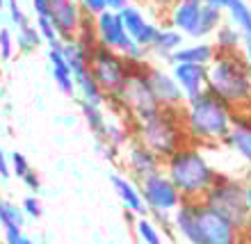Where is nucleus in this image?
<instances>
[{"instance_id":"nucleus-1","label":"nucleus","mask_w":251,"mask_h":244,"mask_svg":"<svg viewBox=\"0 0 251 244\" xmlns=\"http://www.w3.org/2000/svg\"><path fill=\"white\" fill-rule=\"evenodd\" d=\"M235 112H238L235 107H231L226 100L210 92H203L197 98L185 100V105L180 107V114H183V125H185L190 144H197L201 148L224 144Z\"/></svg>"},{"instance_id":"nucleus-2","label":"nucleus","mask_w":251,"mask_h":244,"mask_svg":"<svg viewBox=\"0 0 251 244\" xmlns=\"http://www.w3.org/2000/svg\"><path fill=\"white\" fill-rule=\"evenodd\" d=\"M162 171L172 178L183 201H203L208 190L219 178L215 165L197 144H185L172 158H167Z\"/></svg>"},{"instance_id":"nucleus-3","label":"nucleus","mask_w":251,"mask_h":244,"mask_svg":"<svg viewBox=\"0 0 251 244\" xmlns=\"http://www.w3.org/2000/svg\"><path fill=\"white\" fill-rule=\"evenodd\" d=\"M208 92L235 110L251 107V66L242 53H217L208 64Z\"/></svg>"},{"instance_id":"nucleus-4","label":"nucleus","mask_w":251,"mask_h":244,"mask_svg":"<svg viewBox=\"0 0 251 244\" xmlns=\"http://www.w3.org/2000/svg\"><path fill=\"white\" fill-rule=\"evenodd\" d=\"M132 135L162 160L172 158L178 148L190 144L185 125H183V114L180 110H172V107H160L151 117L135 121Z\"/></svg>"},{"instance_id":"nucleus-5","label":"nucleus","mask_w":251,"mask_h":244,"mask_svg":"<svg viewBox=\"0 0 251 244\" xmlns=\"http://www.w3.org/2000/svg\"><path fill=\"white\" fill-rule=\"evenodd\" d=\"M146 69H149L146 62L144 64L132 66L130 78H128L124 89L119 92V96H114L112 100H107V107H112L114 112L128 117L132 123L146 119V117H151V114H155L160 110V103L151 89Z\"/></svg>"},{"instance_id":"nucleus-6","label":"nucleus","mask_w":251,"mask_h":244,"mask_svg":"<svg viewBox=\"0 0 251 244\" xmlns=\"http://www.w3.org/2000/svg\"><path fill=\"white\" fill-rule=\"evenodd\" d=\"M247 187H249V185L242 178L219 173V178L215 180V185H212L210 190H208V194H205L203 203H208L210 208L219 210L224 217L231 219L240 231L249 235L251 233V212H249V203H247Z\"/></svg>"},{"instance_id":"nucleus-7","label":"nucleus","mask_w":251,"mask_h":244,"mask_svg":"<svg viewBox=\"0 0 251 244\" xmlns=\"http://www.w3.org/2000/svg\"><path fill=\"white\" fill-rule=\"evenodd\" d=\"M92 25H94V34H96V41L100 46L110 48L114 50L117 55H121L128 64L137 66V64H144L149 53L144 48L139 46L135 39H130V34L126 32L124 27V21H121V14L119 12H100L99 16L92 19Z\"/></svg>"},{"instance_id":"nucleus-8","label":"nucleus","mask_w":251,"mask_h":244,"mask_svg":"<svg viewBox=\"0 0 251 244\" xmlns=\"http://www.w3.org/2000/svg\"><path fill=\"white\" fill-rule=\"evenodd\" d=\"M139 192H142V198H144L149 215L158 224L172 226V215L183 203V196L176 190V185L172 183V178L165 171L153 173L149 178L139 180Z\"/></svg>"},{"instance_id":"nucleus-9","label":"nucleus","mask_w":251,"mask_h":244,"mask_svg":"<svg viewBox=\"0 0 251 244\" xmlns=\"http://www.w3.org/2000/svg\"><path fill=\"white\" fill-rule=\"evenodd\" d=\"M89 69H92L94 80L99 82L100 92L107 96V100H112L114 96H119V92L124 89V85L128 82L132 73V64L117 55L110 48L96 46L92 48V57H89Z\"/></svg>"},{"instance_id":"nucleus-10","label":"nucleus","mask_w":251,"mask_h":244,"mask_svg":"<svg viewBox=\"0 0 251 244\" xmlns=\"http://www.w3.org/2000/svg\"><path fill=\"white\" fill-rule=\"evenodd\" d=\"M197 224L199 244H245L247 233L203 201H197Z\"/></svg>"},{"instance_id":"nucleus-11","label":"nucleus","mask_w":251,"mask_h":244,"mask_svg":"<svg viewBox=\"0 0 251 244\" xmlns=\"http://www.w3.org/2000/svg\"><path fill=\"white\" fill-rule=\"evenodd\" d=\"M119 160L126 169V176H130V178L137 180V183L149 178V176H153V173L162 171V165H165V160L158 158L149 146H144L142 142H137V139H132L130 144L119 153Z\"/></svg>"},{"instance_id":"nucleus-12","label":"nucleus","mask_w":251,"mask_h":244,"mask_svg":"<svg viewBox=\"0 0 251 244\" xmlns=\"http://www.w3.org/2000/svg\"><path fill=\"white\" fill-rule=\"evenodd\" d=\"M48 7H50L48 16L53 21L60 39L62 41L78 39L80 30H82V25H85V21H87L78 0H48Z\"/></svg>"},{"instance_id":"nucleus-13","label":"nucleus","mask_w":251,"mask_h":244,"mask_svg":"<svg viewBox=\"0 0 251 244\" xmlns=\"http://www.w3.org/2000/svg\"><path fill=\"white\" fill-rule=\"evenodd\" d=\"M119 14H121V21H124L126 32L130 34V39H135L144 50H149L162 25H160L158 21H153L149 16V12L139 2H130Z\"/></svg>"},{"instance_id":"nucleus-14","label":"nucleus","mask_w":251,"mask_h":244,"mask_svg":"<svg viewBox=\"0 0 251 244\" xmlns=\"http://www.w3.org/2000/svg\"><path fill=\"white\" fill-rule=\"evenodd\" d=\"M146 75H149V82H151V89L158 98L160 107H172V110H180L185 105V96L180 92L178 82L174 80L172 69H165V66H151L146 69Z\"/></svg>"},{"instance_id":"nucleus-15","label":"nucleus","mask_w":251,"mask_h":244,"mask_svg":"<svg viewBox=\"0 0 251 244\" xmlns=\"http://www.w3.org/2000/svg\"><path fill=\"white\" fill-rule=\"evenodd\" d=\"M224 146L235 153L247 167H251V112L240 110L233 117L231 130L224 139Z\"/></svg>"},{"instance_id":"nucleus-16","label":"nucleus","mask_w":251,"mask_h":244,"mask_svg":"<svg viewBox=\"0 0 251 244\" xmlns=\"http://www.w3.org/2000/svg\"><path fill=\"white\" fill-rule=\"evenodd\" d=\"M203 12V2L201 0H176L174 7L167 12V25L178 30L185 39H192V34L199 25Z\"/></svg>"},{"instance_id":"nucleus-17","label":"nucleus","mask_w":251,"mask_h":244,"mask_svg":"<svg viewBox=\"0 0 251 244\" xmlns=\"http://www.w3.org/2000/svg\"><path fill=\"white\" fill-rule=\"evenodd\" d=\"M172 75L178 82L185 100L197 98L199 94L208 92V66L201 64H172Z\"/></svg>"},{"instance_id":"nucleus-18","label":"nucleus","mask_w":251,"mask_h":244,"mask_svg":"<svg viewBox=\"0 0 251 244\" xmlns=\"http://www.w3.org/2000/svg\"><path fill=\"white\" fill-rule=\"evenodd\" d=\"M110 183H112L114 194L119 196V201L124 203L126 210L132 212V215H137V217H146V215H149L137 180H132L130 176H126V173H112V176H110Z\"/></svg>"},{"instance_id":"nucleus-19","label":"nucleus","mask_w":251,"mask_h":244,"mask_svg":"<svg viewBox=\"0 0 251 244\" xmlns=\"http://www.w3.org/2000/svg\"><path fill=\"white\" fill-rule=\"evenodd\" d=\"M62 44H64V41L48 46V64H50V73H53V82L64 96H78V92H75V80H73L71 66H69V62H66V57H64Z\"/></svg>"},{"instance_id":"nucleus-20","label":"nucleus","mask_w":251,"mask_h":244,"mask_svg":"<svg viewBox=\"0 0 251 244\" xmlns=\"http://www.w3.org/2000/svg\"><path fill=\"white\" fill-rule=\"evenodd\" d=\"M172 228L185 244H199L197 201H183L172 215Z\"/></svg>"},{"instance_id":"nucleus-21","label":"nucleus","mask_w":251,"mask_h":244,"mask_svg":"<svg viewBox=\"0 0 251 244\" xmlns=\"http://www.w3.org/2000/svg\"><path fill=\"white\" fill-rule=\"evenodd\" d=\"M217 57V48L212 46V41H190V44H183V46L172 55L169 66L172 64H201L208 66L212 60Z\"/></svg>"},{"instance_id":"nucleus-22","label":"nucleus","mask_w":251,"mask_h":244,"mask_svg":"<svg viewBox=\"0 0 251 244\" xmlns=\"http://www.w3.org/2000/svg\"><path fill=\"white\" fill-rule=\"evenodd\" d=\"M132 139H135V135H132V121L117 112V117H107L105 130H103L99 142H103V144H107L110 148L121 153Z\"/></svg>"},{"instance_id":"nucleus-23","label":"nucleus","mask_w":251,"mask_h":244,"mask_svg":"<svg viewBox=\"0 0 251 244\" xmlns=\"http://www.w3.org/2000/svg\"><path fill=\"white\" fill-rule=\"evenodd\" d=\"M185 41L187 39L178 32V30H174V27H169V25H162L160 27V32H158V37H155V41L151 44V48H149L146 53L151 55V57H155V60L169 64L172 55L176 53Z\"/></svg>"},{"instance_id":"nucleus-24","label":"nucleus","mask_w":251,"mask_h":244,"mask_svg":"<svg viewBox=\"0 0 251 244\" xmlns=\"http://www.w3.org/2000/svg\"><path fill=\"white\" fill-rule=\"evenodd\" d=\"M224 16L240 32L245 44L251 41V2L249 0H228V5L224 7Z\"/></svg>"},{"instance_id":"nucleus-25","label":"nucleus","mask_w":251,"mask_h":244,"mask_svg":"<svg viewBox=\"0 0 251 244\" xmlns=\"http://www.w3.org/2000/svg\"><path fill=\"white\" fill-rule=\"evenodd\" d=\"M226 21L224 9L212 5H203V12H201V19H199V25L192 34V41H208L212 39V34L217 32V27Z\"/></svg>"},{"instance_id":"nucleus-26","label":"nucleus","mask_w":251,"mask_h":244,"mask_svg":"<svg viewBox=\"0 0 251 244\" xmlns=\"http://www.w3.org/2000/svg\"><path fill=\"white\" fill-rule=\"evenodd\" d=\"M212 46L217 48V53H242L245 39L240 37V32L228 21H224L217 27V32L212 34Z\"/></svg>"},{"instance_id":"nucleus-27","label":"nucleus","mask_w":251,"mask_h":244,"mask_svg":"<svg viewBox=\"0 0 251 244\" xmlns=\"http://www.w3.org/2000/svg\"><path fill=\"white\" fill-rule=\"evenodd\" d=\"M80 112H82V119H85L89 132L96 139H100V135L105 130V123H107L105 105H94V103H82L80 100Z\"/></svg>"},{"instance_id":"nucleus-28","label":"nucleus","mask_w":251,"mask_h":244,"mask_svg":"<svg viewBox=\"0 0 251 244\" xmlns=\"http://www.w3.org/2000/svg\"><path fill=\"white\" fill-rule=\"evenodd\" d=\"M14 39H16V50L23 55L34 53V50L44 44V39H41V34L34 23H27V25L19 27V30L14 32Z\"/></svg>"},{"instance_id":"nucleus-29","label":"nucleus","mask_w":251,"mask_h":244,"mask_svg":"<svg viewBox=\"0 0 251 244\" xmlns=\"http://www.w3.org/2000/svg\"><path fill=\"white\" fill-rule=\"evenodd\" d=\"M25 224V215L9 198H0V228L2 231H12V228H23Z\"/></svg>"},{"instance_id":"nucleus-30","label":"nucleus","mask_w":251,"mask_h":244,"mask_svg":"<svg viewBox=\"0 0 251 244\" xmlns=\"http://www.w3.org/2000/svg\"><path fill=\"white\" fill-rule=\"evenodd\" d=\"M135 233H137V240L142 244H162V231H160V226L149 215L146 217H137Z\"/></svg>"},{"instance_id":"nucleus-31","label":"nucleus","mask_w":251,"mask_h":244,"mask_svg":"<svg viewBox=\"0 0 251 244\" xmlns=\"http://www.w3.org/2000/svg\"><path fill=\"white\" fill-rule=\"evenodd\" d=\"M9 171H12V176L23 180L27 173L32 171V165H30V160H27L21 151H12L9 153Z\"/></svg>"},{"instance_id":"nucleus-32","label":"nucleus","mask_w":251,"mask_h":244,"mask_svg":"<svg viewBox=\"0 0 251 244\" xmlns=\"http://www.w3.org/2000/svg\"><path fill=\"white\" fill-rule=\"evenodd\" d=\"M34 25H37V30H39L41 39H44V44L46 46H53V44H60V34H57V30H55L53 21H50V16H41V19H34Z\"/></svg>"},{"instance_id":"nucleus-33","label":"nucleus","mask_w":251,"mask_h":244,"mask_svg":"<svg viewBox=\"0 0 251 244\" xmlns=\"http://www.w3.org/2000/svg\"><path fill=\"white\" fill-rule=\"evenodd\" d=\"M7 19H9V25L14 27V30H19V27L27 25L30 23V19H27V14L23 12V7H21L19 0H7Z\"/></svg>"},{"instance_id":"nucleus-34","label":"nucleus","mask_w":251,"mask_h":244,"mask_svg":"<svg viewBox=\"0 0 251 244\" xmlns=\"http://www.w3.org/2000/svg\"><path fill=\"white\" fill-rule=\"evenodd\" d=\"M16 53V39H14L12 27H0V60L9 62Z\"/></svg>"},{"instance_id":"nucleus-35","label":"nucleus","mask_w":251,"mask_h":244,"mask_svg":"<svg viewBox=\"0 0 251 244\" xmlns=\"http://www.w3.org/2000/svg\"><path fill=\"white\" fill-rule=\"evenodd\" d=\"M21 210H23L25 217L39 219L41 215H44V205H41V201H39L37 194H30V196H25L23 201H21Z\"/></svg>"},{"instance_id":"nucleus-36","label":"nucleus","mask_w":251,"mask_h":244,"mask_svg":"<svg viewBox=\"0 0 251 244\" xmlns=\"http://www.w3.org/2000/svg\"><path fill=\"white\" fill-rule=\"evenodd\" d=\"M137 2L144 7L146 12L158 14V16H160V14H165V16H167V12L174 7V2H176V0H137Z\"/></svg>"},{"instance_id":"nucleus-37","label":"nucleus","mask_w":251,"mask_h":244,"mask_svg":"<svg viewBox=\"0 0 251 244\" xmlns=\"http://www.w3.org/2000/svg\"><path fill=\"white\" fill-rule=\"evenodd\" d=\"M80 7H82V12H85V16H89V19H94V16H99L100 12H105V0H78Z\"/></svg>"},{"instance_id":"nucleus-38","label":"nucleus","mask_w":251,"mask_h":244,"mask_svg":"<svg viewBox=\"0 0 251 244\" xmlns=\"http://www.w3.org/2000/svg\"><path fill=\"white\" fill-rule=\"evenodd\" d=\"M30 7H32L34 19H41V16H48V14H50L48 0H30Z\"/></svg>"},{"instance_id":"nucleus-39","label":"nucleus","mask_w":251,"mask_h":244,"mask_svg":"<svg viewBox=\"0 0 251 244\" xmlns=\"http://www.w3.org/2000/svg\"><path fill=\"white\" fill-rule=\"evenodd\" d=\"M23 183H25V187L32 192V194H39V190H41V178H39V173L34 171V169L27 173L25 178H23Z\"/></svg>"},{"instance_id":"nucleus-40","label":"nucleus","mask_w":251,"mask_h":244,"mask_svg":"<svg viewBox=\"0 0 251 244\" xmlns=\"http://www.w3.org/2000/svg\"><path fill=\"white\" fill-rule=\"evenodd\" d=\"M0 178L2 180L12 178V171H9V155L5 153L2 146H0Z\"/></svg>"},{"instance_id":"nucleus-41","label":"nucleus","mask_w":251,"mask_h":244,"mask_svg":"<svg viewBox=\"0 0 251 244\" xmlns=\"http://www.w3.org/2000/svg\"><path fill=\"white\" fill-rule=\"evenodd\" d=\"M2 233H5V244H21L23 238H25L23 228H12V231H2Z\"/></svg>"},{"instance_id":"nucleus-42","label":"nucleus","mask_w":251,"mask_h":244,"mask_svg":"<svg viewBox=\"0 0 251 244\" xmlns=\"http://www.w3.org/2000/svg\"><path fill=\"white\" fill-rule=\"evenodd\" d=\"M130 2L132 0H105V7L110 12H121V9H126Z\"/></svg>"},{"instance_id":"nucleus-43","label":"nucleus","mask_w":251,"mask_h":244,"mask_svg":"<svg viewBox=\"0 0 251 244\" xmlns=\"http://www.w3.org/2000/svg\"><path fill=\"white\" fill-rule=\"evenodd\" d=\"M203 5H212V7H219V9H224L228 5V0H201Z\"/></svg>"},{"instance_id":"nucleus-44","label":"nucleus","mask_w":251,"mask_h":244,"mask_svg":"<svg viewBox=\"0 0 251 244\" xmlns=\"http://www.w3.org/2000/svg\"><path fill=\"white\" fill-rule=\"evenodd\" d=\"M245 183L251 187V167H247V171H245Z\"/></svg>"},{"instance_id":"nucleus-45","label":"nucleus","mask_w":251,"mask_h":244,"mask_svg":"<svg viewBox=\"0 0 251 244\" xmlns=\"http://www.w3.org/2000/svg\"><path fill=\"white\" fill-rule=\"evenodd\" d=\"M21 244H39V242H37V240H34V238H27V235H25V238H23V242H21Z\"/></svg>"},{"instance_id":"nucleus-46","label":"nucleus","mask_w":251,"mask_h":244,"mask_svg":"<svg viewBox=\"0 0 251 244\" xmlns=\"http://www.w3.org/2000/svg\"><path fill=\"white\" fill-rule=\"evenodd\" d=\"M7 7V0H0V14H2V9Z\"/></svg>"},{"instance_id":"nucleus-47","label":"nucleus","mask_w":251,"mask_h":244,"mask_svg":"<svg viewBox=\"0 0 251 244\" xmlns=\"http://www.w3.org/2000/svg\"><path fill=\"white\" fill-rule=\"evenodd\" d=\"M0 21H2V14H0Z\"/></svg>"},{"instance_id":"nucleus-48","label":"nucleus","mask_w":251,"mask_h":244,"mask_svg":"<svg viewBox=\"0 0 251 244\" xmlns=\"http://www.w3.org/2000/svg\"><path fill=\"white\" fill-rule=\"evenodd\" d=\"M0 185H2V178H0Z\"/></svg>"},{"instance_id":"nucleus-49","label":"nucleus","mask_w":251,"mask_h":244,"mask_svg":"<svg viewBox=\"0 0 251 244\" xmlns=\"http://www.w3.org/2000/svg\"><path fill=\"white\" fill-rule=\"evenodd\" d=\"M132 2H137V0H132Z\"/></svg>"}]
</instances>
